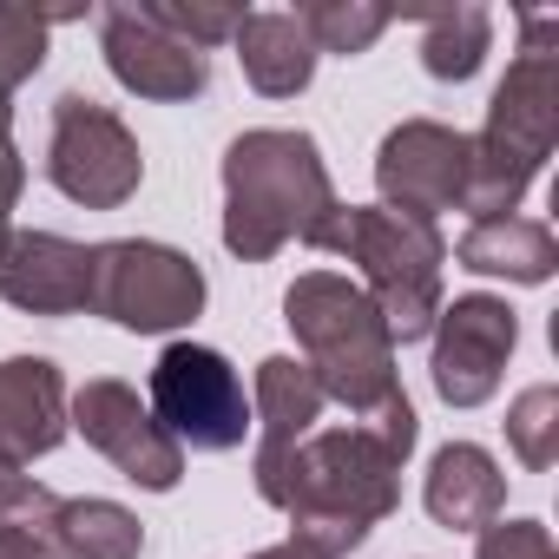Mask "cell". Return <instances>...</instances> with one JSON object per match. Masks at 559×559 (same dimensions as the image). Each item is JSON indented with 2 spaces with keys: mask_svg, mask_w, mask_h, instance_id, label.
I'll return each mask as SVG.
<instances>
[{
  "mask_svg": "<svg viewBox=\"0 0 559 559\" xmlns=\"http://www.w3.org/2000/svg\"><path fill=\"white\" fill-rule=\"evenodd\" d=\"M402 454L376 428H317L270 480V507L290 513V539L343 559L402 507Z\"/></svg>",
  "mask_w": 559,
  "mask_h": 559,
  "instance_id": "cell-1",
  "label": "cell"
},
{
  "mask_svg": "<svg viewBox=\"0 0 559 559\" xmlns=\"http://www.w3.org/2000/svg\"><path fill=\"white\" fill-rule=\"evenodd\" d=\"M336 217V185L310 132L263 126L230 139L224 152V250L243 263H270L284 243L323 237Z\"/></svg>",
  "mask_w": 559,
  "mask_h": 559,
  "instance_id": "cell-2",
  "label": "cell"
},
{
  "mask_svg": "<svg viewBox=\"0 0 559 559\" xmlns=\"http://www.w3.org/2000/svg\"><path fill=\"white\" fill-rule=\"evenodd\" d=\"M284 323L304 349V369L317 376L323 402H343L349 415H376L402 395L395 376V336L376 317V304L336 270H304L284 290Z\"/></svg>",
  "mask_w": 559,
  "mask_h": 559,
  "instance_id": "cell-3",
  "label": "cell"
},
{
  "mask_svg": "<svg viewBox=\"0 0 559 559\" xmlns=\"http://www.w3.org/2000/svg\"><path fill=\"white\" fill-rule=\"evenodd\" d=\"M317 250L349 257L362 270V297L376 304V317L389 323L395 343H421L441 317V263L448 243L435 224L382 211V204H336V217L323 224Z\"/></svg>",
  "mask_w": 559,
  "mask_h": 559,
  "instance_id": "cell-4",
  "label": "cell"
},
{
  "mask_svg": "<svg viewBox=\"0 0 559 559\" xmlns=\"http://www.w3.org/2000/svg\"><path fill=\"white\" fill-rule=\"evenodd\" d=\"M93 317L132 330V336H165L185 330L204 310V270L152 237H112L93 243Z\"/></svg>",
  "mask_w": 559,
  "mask_h": 559,
  "instance_id": "cell-5",
  "label": "cell"
},
{
  "mask_svg": "<svg viewBox=\"0 0 559 559\" xmlns=\"http://www.w3.org/2000/svg\"><path fill=\"white\" fill-rule=\"evenodd\" d=\"M47 178H53V191H67L86 211H119L145 178V152L112 106H99L86 93H60L53 132H47Z\"/></svg>",
  "mask_w": 559,
  "mask_h": 559,
  "instance_id": "cell-6",
  "label": "cell"
},
{
  "mask_svg": "<svg viewBox=\"0 0 559 559\" xmlns=\"http://www.w3.org/2000/svg\"><path fill=\"white\" fill-rule=\"evenodd\" d=\"M145 408L191 454H230V448H243V428H250L243 376L204 343H171L152 362V402Z\"/></svg>",
  "mask_w": 559,
  "mask_h": 559,
  "instance_id": "cell-7",
  "label": "cell"
},
{
  "mask_svg": "<svg viewBox=\"0 0 559 559\" xmlns=\"http://www.w3.org/2000/svg\"><path fill=\"white\" fill-rule=\"evenodd\" d=\"M67 428H80L86 448H99L145 493H171L185 480V448L152 421L139 389L119 382V376H93L80 395H67Z\"/></svg>",
  "mask_w": 559,
  "mask_h": 559,
  "instance_id": "cell-8",
  "label": "cell"
},
{
  "mask_svg": "<svg viewBox=\"0 0 559 559\" xmlns=\"http://www.w3.org/2000/svg\"><path fill=\"white\" fill-rule=\"evenodd\" d=\"M428 336H435V362H428L435 395L448 408H480L500 389L507 356L520 349V317L500 297H454L441 304Z\"/></svg>",
  "mask_w": 559,
  "mask_h": 559,
  "instance_id": "cell-9",
  "label": "cell"
},
{
  "mask_svg": "<svg viewBox=\"0 0 559 559\" xmlns=\"http://www.w3.org/2000/svg\"><path fill=\"white\" fill-rule=\"evenodd\" d=\"M376 191H382V211L435 224L467 191V132L441 119H402L376 152Z\"/></svg>",
  "mask_w": 559,
  "mask_h": 559,
  "instance_id": "cell-10",
  "label": "cell"
},
{
  "mask_svg": "<svg viewBox=\"0 0 559 559\" xmlns=\"http://www.w3.org/2000/svg\"><path fill=\"white\" fill-rule=\"evenodd\" d=\"M99 53L126 93L158 99V106H185L211 86V60L191 53L185 40H171L165 27H152V14L132 8V0L99 8Z\"/></svg>",
  "mask_w": 559,
  "mask_h": 559,
  "instance_id": "cell-11",
  "label": "cell"
},
{
  "mask_svg": "<svg viewBox=\"0 0 559 559\" xmlns=\"http://www.w3.org/2000/svg\"><path fill=\"white\" fill-rule=\"evenodd\" d=\"M552 139H559V53L552 47H520V60L493 86L487 132L474 145H487L493 158H513L520 171H539L552 158Z\"/></svg>",
  "mask_w": 559,
  "mask_h": 559,
  "instance_id": "cell-12",
  "label": "cell"
},
{
  "mask_svg": "<svg viewBox=\"0 0 559 559\" xmlns=\"http://www.w3.org/2000/svg\"><path fill=\"white\" fill-rule=\"evenodd\" d=\"M0 297L27 317H80L93 304V250L60 230H14L0 250Z\"/></svg>",
  "mask_w": 559,
  "mask_h": 559,
  "instance_id": "cell-13",
  "label": "cell"
},
{
  "mask_svg": "<svg viewBox=\"0 0 559 559\" xmlns=\"http://www.w3.org/2000/svg\"><path fill=\"white\" fill-rule=\"evenodd\" d=\"M67 441V376L47 356L0 362V474H27Z\"/></svg>",
  "mask_w": 559,
  "mask_h": 559,
  "instance_id": "cell-14",
  "label": "cell"
},
{
  "mask_svg": "<svg viewBox=\"0 0 559 559\" xmlns=\"http://www.w3.org/2000/svg\"><path fill=\"white\" fill-rule=\"evenodd\" d=\"M323 421V389L297 356H263L257 362V493H270L276 467H284Z\"/></svg>",
  "mask_w": 559,
  "mask_h": 559,
  "instance_id": "cell-15",
  "label": "cell"
},
{
  "mask_svg": "<svg viewBox=\"0 0 559 559\" xmlns=\"http://www.w3.org/2000/svg\"><path fill=\"white\" fill-rule=\"evenodd\" d=\"M421 507H428V520L448 526V533H480V526H493L500 507H507V474L493 467L487 448L448 441V448L435 454L428 480H421Z\"/></svg>",
  "mask_w": 559,
  "mask_h": 559,
  "instance_id": "cell-16",
  "label": "cell"
},
{
  "mask_svg": "<svg viewBox=\"0 0 559 559\" xmlns=\"http://www.w3.org/2000/svg\"><path fill=\"white\" fill-rule=\"evenodd\" d=\"M230 47H237L243 80L263 99H297L317 80V47L297 27V14H243V27L230 34Z\"/></svg>",
  "mask_w": 559,
  "mask_h": 559,
  "instance_id": "cell-17",
  "label": "cell"
},
{
  "mask_svg": "<svg viewBox=\"0 0 559 559\" xmlns=\"http://www.w3.org/2000/svg\"><path fill=\"white\" fill-rule=\"evenodd\" d=\"M454 263L474 276H507V284H546L559 270V243L539 217H480L454 243Z\"/></svg>",
  "mask_w": 559,
  "mask_h": 559,
  "instance_id": "cell-18",
  "label": "cell"
},
{
  "mask_svg": "<svg viewBox=\"0 0 559 559\" xmlns=\"http://www.w3.org/2000/svg\"><path fill=\"white\" fill-rule=\"evenodd\" d=\"M53 539L67 559H139L145 552V526L119 500H60Z\"/></svg>",
  "mask_w": 559,
  "mask_h": 559,
  "instance_id": "cell-19",
  "label": "cell"
},
{
  "mask_svg": "<svg viewBox=\"0 0 559 559\" xmlns=\"http://www.w3.org/2000/svg\"><path fill=\"white\" fill-rule=\"evenodd\" d=\"M487 47H493V14L487 8H435V14H421V67L435 73V80H448V86H461V80H474L480 73V60H487Z\"/></svg>",
  "mask_w": 559,
  "mask_h": 559,
  "instance_id": "cell-20",
  "label": "cell"
},
{
  "mask_svg": "<svg viewBox=\"0 0 559 559\" xmlns=\"http://www.w3.org/2000/svg\"><path fill=\"white\" fill-rule=\"evenodd\" d=\"M389 8H376V0H304L297 8V27L310 34V47L317 53H343V60H356V53H369L382 34H389Z\"/></svg>",
  "mask_w": 559,
  "mask_h": 559,
  "instance_id": "cell-21",
  "label": "cell"
},
{
  "mask_svg": "<svg viewBox=\"0 0 559 559\" xmlns=\"http://www.w3.org/2000/svg\"><path fill=\"white\" fill-rule=\"evenodd\" d=\"M507 448L533 474H546L559 461V389L552 382H533L526 395H513V408H507Z\"/></svg>",
  "mask_w": 559,
  "mask_h": 559,
  "instance_id": "cell-22",
  "label": "cell"
},
{
  "mask_svg": "<svg viewBox=\"0 0 559 559\" xmlns=\"http://www.w3.org/2000/svg\"><path fill=\"white\" fill-rule=\"evenodd\" d=\"M47 8H21V0H0V93L27 86L47 67Z\"/></svg>",
  "mask_w": 559,
  "mask_h": 559,
  "instance_id": "cell-23",
  "label": "cell"
},
{
  "mask_svg": "<svg viewBox=\"0 0 559 559\" xmlns=\"http://www.w3.org/2000/svg\"><path fill=\"white\" fill-rule=\"evenodd\" d=\"M139 8L152 14V27H165V34L185 40L191 53L224 47V40L243 27V14H250V8H211V0H139Z\"/></svg>",
  "mask_w": 559,
  "mask_h": 559,
  "instance_id": "cell-24",
  "label": "cell"
},
{
  "mask_svg": "<svg viewBox=\"0 0 559 559\" xmlns=\"http://www.w3.org/2000/svg\"><path fill=\"white\" fill-rule=\"evenodd\" d=\"M60 493L27 480V474H0V533H53Z\"/></svg>",
  "mask_w": 559,
  "mask_h": 559,
  "instance_id": "cell-25",
  "label": "cell"
},
{
  "mask_svg": "<svg viewBox=\"0 0 559 559\" xmlns=\"http://www.w3.org/2000/svg\"><path fill=\"white\" fill-rule=\"evenodd\" d=\"M474 559H559V546L539 520H493V526H480Z\"/></svg>",
  "mask_w": 559,
  "mask_h": 559,
  "instance_id": "cell-26",
  "label": "cell"
},
{
  "mask_svg": "<svg viewBox=\"0 0 559 559\" xmlns=\"http://www.w3.org/2000/svg\"><path fill=\"white\" fill-rule=\"evenodd\" d=\"M21 191H27V158L14 152L8 132H0V250H8V237H14V204H21Z\"/></svg>",
  "mask_w": 559,
  "mask_h": 559,
  "instance_id": "cell-27",
  "label": "cell"
},
{
  "mask_svg": "<svg viewBox=\"0 0 559 559\" xmlns=\"http://www.w3.org/2000/svg\"><path fill=\"white\" fill-rule=\"evenodd\" d=\"M0 559H67L53 533H0Z\"/></svg>",
  "mask_w": 559,
  "mask_h": 559,
  "instance_id": "cell-28",
  "label": "cell"
},
{
  "mask_svg": "<svg viewBox=\"0 0 559 559\" xmlns=\"http://www.w3.org/2000/svg\"><path fill=\"white\" fill-rule=\"evenodd\" d=\"M250 559H323V552H310V546L284 539V546H263V552H250Z\"/></svg>",
  "mask_w": 559,
  "mask_h": 559,
  "instance_id": "cell-29",
  "label": "cell"
},
{
  "mask_svg": "<svg viewBox=\"0 0 559 559\" xmlns=\"http://www.w3.org/2000/svg\"><path fill=\"white\" fill-rule=\"evenodd\" d=\"M14 126V93H0V132Z\"/></svg>",
  "mask_w": 559,
  "mask_h": 559,
  "instance_id": "cell-30",
  "label": "cell"
}]
</instances>
